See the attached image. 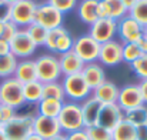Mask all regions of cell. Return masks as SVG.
<instances>
[{
	"instance_id": "ac0fdd59",
	"label": "cell",
	"mask_w": 147,
	"mask_h": 140,
	"mask_svg": "<svg viewBox=\"0 0 147 140\" xmlns=\"http://www.w3.org/2000/svg\"><path fill=\"white\" fill-rule=\"evenodd\" d=\"M13 77L17 79L22 85L37 80V70H36V62H34V59L30 57V59H22V60H19Z\"/></svg>"
},
{
	"instance_id": "7402d4cb",
	"label": "cell",
	"mask_w": 147,
	"mask_h": 140,
	"mask_svg": "<svg viewBox=\"0 0 147 140\" xmlns=\"http://www.w3.org/2000/svg\"><path fill=\"white\" fill-rule=\"evenodd\" d=\"M100 3L103 4L106 17L109 19H113L117 22L129 14V10L123 4V0H100Z\"/></svg>"
},
{
	"instance_id": "f1b7e54d",
	"label": "cell",
	"mask_w": 147,
	"mask_h": 140,
	"mask_svg": "<svg viewBox=\"0 0 147 140\" xmlns=\"http://www.w3.org/2000/svg\"><path fill=\"white\" fill-rule=\"evenodd\" d=\"M129 16L133 17L142 27L147 26V0H139L133 9L129 10Z\"/></svg>"
},
{
	"instance_id": "8fae6325",
	"label": "cell",
	"mask_w": 147,
	"mask_h": 140,
	"mask_svg": "<svg viewBox=\"0 0 147 140\" xmlns=\"http://www.w3.org/2000/svg\"><path fill=\"white\" fill-rule=\"evenodd\" d=\"M89 34L100 45L110 42L117 36V22L109 17L97 19L89 26Z\"/></svg>"
},
{
	"instance_id": "4fadbf2b",
	"label": "cell",
	"mask_w": 147,
	"mask_h": 140,
	"mask_svg": "<svg viewBox=\"0 0 147 140\" xmlns=\"http://www.w3.org/2000/svg\"><path fill=\"white\" fill-rule=\"evenodd\" d=\"M116 103L123 112L143 106L144 101H143V97L140 93L139 85L137 83H129V85H124L123 87H120L119 89V97H117Z\"/></svg>"
},
{
	"instance_id": "f546056e",
	"label": "cell",
	"mask_w": 147,
	"mask_h": 140,
	"mask_svg": "<svg viewBox=\"0 0 147 140\" xmlns=\"http://www.w3.org/2000/svg\"><path fill=\"white\" fill-rule=\"evenodd\" d=\"M26 32L29 33V36L32 37V40L34 42V45L37 47L45 46V42H46V37H47V32L45 27H42L40 24H37L36 22L32 23L30 26L26 27Z\"/></svg>"
},
{
	"instance_id": "8d00e7d4",
	"label": "cell",
	"mask_w": 147,
	"mask_h": 140,
	"mask_svg": "<svg viewBox=\"0 0 147 140\" xmlns=\"http://www.w3.org/2000/svg\"><path fill=\"white\" fill-rule=\"evenodd\" d=\"M17 30H19V27H17L11 20H10V22L3 23V33H1V39H4V40L10 42V40L14 37V34L17 33Z\"/></svg>"
},
{
	"instance_id": "6da1fadb",
	"label": "cell",
	"mask_w": 147,
	"mask_h": 140,
	"mask_svg": "<svg viewBox=\"0 0 147 140\" xmlns=\"http://www.w3.org/2000/svg\"><path fill=\"white\" fill-rule=\"evenodd\" d=\"M37 113H17L11 120L3 123L0 129L7 140H26L33 133V117Z\"/></svg>"
},
{
	"instance_id": "bcb514c9",
	"label": "cell",
	"mask_w": 147,
	"mask_h": 140,
	"mask_svg": "<svg viewBox=\"0 0 147 140\" xmlns=\"http://www.w3.org/2000/svg\"><path fill=\"white\" fill-rule=\"evenodd\" d=\"M26 140H45V139H43V137H40V136H39V135H36V133H32V135H30Z\"/></svg>"
},
{
	"instance_id": "e575fe53",
	"label": "cell",
	"mask_w": 147,
	"mask_h": 140,
	"mask_svg": "<svg viewBox=\"0 0 147 140\" xmlns=\"http://www.w3.org/2000/svg\"><path fill=\"white\" fill-rule=\"evenodd\" d=\"M66 30L64 26H60V27H56V29H51L47 32V37H46V42H45V47L49 50L50 53L54 54V50H56V43L60 37V34Z\"/></svg>"
},
{
	"instance_id": "d4e9b609",
	"label": "cell",
	"mask_w": 147,
	"mask_h": 140,
	"mask_svg": "<svg viewBox=\"0 0 147 140\" xmlns=\"http://www.w3.org/2000/svg\"><path fill=\"white\" fill-rule=\"evenodd\" d=\"M113 140H137V129L127 120H121L113 130Z\"/></svg>"
},
{
	"instance_id": "d6a6232c",
	"label": "cell",
	"mask_w": 147,
	"mask_h": 140,
	"mask_svg": "<svg viewBox=\"0 0 147 140\" xmlns=\"http://www.w3.org/2000/svg\"><path fill=\"white\" fill-rule=\"evenodd\" d=\"M87 136L90 140H113V135H111V130L109 129H104L98 124L94 126H90V127H84Z\"/></svg>"
},
{
	"instance_id": "7bdbcfd3",
	"label": "cell",
	"mask_w": 147,
	"mask_h": 140,
	"mask_svg": "<svg viewBox=\"0 0 147 140\" xmlns=\"http://www.w3.org/2000/svg\"><path fill=\"white\" fill-rule=\"evenodd\" d=\"M137 140H147V124L137 129Z\"/></svg>"
},
{
	"instance_id": "b9f144b4",
	"label": "cell",
	"mask_w": 147,
	"mask_h": 140,
	"mask_svg": "<svg viewBox=\"0 0 147 140\" xmlns=\"http://www.w3.org/2000/svg\"><path fill=\"white\" fill-rule=\"evenodd\" d=\"M10 53V43L4 39L0 37V56L3 54H9Z\"/></svg>"
},
{
	"instance_id": "681fc988",
	"label": "cell",
	"mask_w": 147,
	"mask_h": 140,
	"mask_svg": "<svg viewBox=\"0 0 147 140\" xmlns=\"http://www.w3.org/2000/svg\"><path fill=\"white\" fill-rule=\"evenodd\" d=\"M4 1H7V3H10V4H14V3L20 1V0H4Z\"/></svg>"
},
{
	"instance_id": "5b68a950",
	"label": "cell",
	"mask_w": 147,
	"mask_h": 140,
	"mask_svg": "<svg viewBox=\"0 0 147 140\" xmlns=\"http://www.w3.org/2000/svg\"><path fill=\"white\" fill-rule=\"evenodd\" d=\"M0 104L10 106L16 110L26 104L23 97V85L17 79L7 77L0 80Z\"/></svg>"
},
{
	"instance_id": "83f0119b",
	"label": "cell",
	"mask_w": 147,
	"mask_h": 140,
	"mask_svg": "<svg viewBox=\"0 0 147 140\" xmlns=\"http://www.w3.org/2000/svg\"><path fill=\"white\" fill-rule=\"evenodd\" d=\"M43 99H54L60 101H66V94L61 82H50L43 83Z\"/></svg>"
},
{
	"instance_id": "7c38bea8",
	"label": "cell",
	"mask_w": 147,
	"mask_h": 140,
	"mask_svg": "<svg viewBox=\"0 0 147 140\" xmlns=\"http://www.w3.org/2000/svg\"><path fill=\"white\" fill-rule=\"evenodd\" d=\"M97 62L104 67H114L120 63H123V43L117 39H113L110 42H106L100 45Z\"/></svg>"
},
{
	"instance_id": "e0dca14e",
	"label": "cell",
	"mask_w": 147,
	"mask_h": 140,
	"mask_svg": "<svg viewBox=\"0 0 147 140\" xmlns=\"http://www.w3.org/2000/svg\"><path fill=\"white\" fill-rule=\"evenodd\" d=\"M82 76L84 77L86 83L89 85V87L92 90H94L97 86H100L103 82H106V72L104 67L98 63V62H93V63H86L83 70H82Z\"/></svg>"
},
{
	"instance_id": "603a6c76",
	"label": "cell",
	"mask_w": 147,
	"mask_h": 140,
	"mask_svg": "<svg viewBox=\"0 0 147 140\" xmlns=\"http://www.w3.org/2000/svg\"><path fill=\"white\" fill-rule=\"evenodd\" d=\"M63 101L60 100H54V99H42L37 104H36V113L40 116H46V117H53L57 119L60 110H61Z\"/></svg>"
},
{
	"instance_id": "8992f818",
	"label": "cell",
	"mask_w": 147,
	"mask_h": 140,
	"mask_svg": "<svg viewBox=\"0 0 147 140\" xmlns=\"http://www.w3.org/2000/svg\"><path fill=\"white\" fill-rule=\"evenodd\" d=\"M36 0H20L11 6V22L19 29H26L36 19Z\"/></svg>"
},
{
	"instance_id": "f6af8a7d",
	"label": "cell",
	"mask_w": 147,
	"mask_h": 140,
	"mask_svg": "<svg viewBox=\"0 0 147 140\" xmlns=\"http://www.w3.org/2000/svg\"><path fill=\"white\" fill-rule=\"evenodd\" d=\"M139 0H123V4L126 6V9L127 10H130V9H133L134 7V4L137 3Z\"/></svg>"
},
{
	"instance_id": "1f68e13d",
	"label": "cell",
	"mask_w": 147,
	"mask_h": 140,
	"mask_svg": "<svg viewBox=\"0 0 147 140\" xmlns=\"http://www.w3.org/2000/svg\"><path fill=\"white\" fill-rule=\"evenodd\" d=\"M142 56H143V51L137 46V43H123V62L124 63L131 64Z\"/></svg>"
},
{
	"instance_id": "cb8c5ba5",
	"label": "cell",
	"mask_w": 147,
	"mask_h": 140,
	"mask_svg": "<svg viewBox=\"0 0 147 140\" xmlns=\"http://www.w3.org/2000/svg\"><path fill=\"white\" fill-rule=\"evenodd\" d=\"M23 97L26 104H37L43 99V83L39 80L23 85Z\"/></svg>"
},
{
	"instance_id": "ee69618b",
	"label": "cell",
	"mask_w": 147,
	"mask_h": 140,
	"mask_svg": "<svg viewBox=\"0 0 147 140\" xmlns=\"http://www.w3.org/2000/svg\"><path fill=\"white\" fill-rule=\"evenodd\" d=\"M137 46L140 47V50L143 51V54H147V39L146 37L140 39V40L137 42Z\"/></svg>"
},
{
	"instance_id": "ab89813d",
	"label": "cell",
	"mask_w": 147,
	"mask_h": 140,
	"mask_svg": "<svg viewBox=\"0 0 147 140\" xmlns=\"http://www.w3.org/2000/svg\"><path fill=\"white\" fill-rule=\"evenodd\" d=\"M66 140H90L86 130L82 129V130H77V132H71V133H67L66 135Z\"/></svg>"
},
{
	"instance_id": "7dc6e473",
	"label": "cell",
	"mask_w": 147,
	"mask_h": 140,
	"mask_svg": "<svg viewBox=\"0 0 147 140\" xmlns=\"http://www.w3.org/2000/svg\"><path fill=\"white\" fill-rule=\"evenodd\" d=\"M49 140H66V135L64 133H60V135H57V136H54V137H51Z\"/></svg>"
},
{
	"instance_id": "9a60e30c",
	"label": "cell",
	"mask_w": 147,
	"mask_h": 140,
	"mask_svg": "<svg viewBox=\"0 0 147 140\" xmlns=\"http://www.w3.org/2000/svg\"><path fill=\"white\" fill-rule=\"evenodd\" d=\"M124 119V112L117 106V103H111V104H103L98 113V119H97V124L113 130L121 120Z\"/></svg>"
},
{
	"instance_id": "f35d334b",
	"label": "cell",
	"mask_w": 147,
	"mask_h": 140,
	"mask_svg": "<svg viewBox=\"0 0 147 140\" xmlns=\"http://www.w3.org/2000/svg\"><path fill=\"white\" fill-rule=\"evenodd\" d=\"M0 113H1V119H3V123L11 120L16 114H17V110L10 107V106H4V104H0Z\"/></svg>"
},
{
	"instance_id": "c3c4849f",
	"label": "cell",
	"mask_w": 147,
	"mask_h": 140,
	"mask_svg": "<svg viewBox=\"0 0 147 140\" xmlns=\"http://www.w3.org/2000/svg\"><path fill=\"white\" fill-rule=\"evenodd\" d=\"M0 140H7V137H6V135H4V132L0 129Z\"/></svg>"
},
{
	"instance_id": "ba28073f",
	"label": "cell",
	"mask_w": 147,
	"mask_h": 140,
	"mask_svg": "<svg viewBox=\"0 0 147 140\" xmlns=\"http://www.w3.org/2000/svg\"><path fill=\"white\" fill-rule=\"evenodd\" d=\"M9 43H10V53L19 60L30 59L37 49L29 33L26 32V29H19L14 37Z\"/></svg>"
},
{
	"instance_id": "277c9868",
	"label": "cell",
	"mask_w": 147,
	"mask_h": 140,
	"mask_svg": "<svg viewBox=\"0 0 147 140\" xmlns=\"http://www.w3.org/2000/svg\"><path fill=\"white\" fill-rule=\"evenodd\" d=\"M60 82H61L63 89H64L66 100H69V101L82 103L83 100H86L87 97L92 96V89L86 83V80L82 76V73L63 76Z\"/></svg>"
},
{
	"instance_id": "836d02e7",
	"label": "cell",
	"mask_w": 147,
	"mask_h": 140,
	"mask_svg": "<svg viewBox=\"0 0 147 140\" xmlns=\"http://www.w3.org/2000/svg\"><path fill=\"white\" fill-rule=\"evenodd\" d=\"M46 1L63 14L76 10L77 3H79V0H46Z\"/></svg>"
},
{
	"instance_id": "4316f807",
	"label": "cell",
	"mask_w": 147,
	"mask_h": 140,
	"mask_svg": "<svg viewBox=\"0 0 147 140\" xmlns=\"http://www.w3.org/2000/svg\"><path fill=\"white\" fill-rule=\"evenodd\" d=\"M17 63H19V59H16L11 53L0 56V79L3 80L7 77H13Z\"/></svg>"
},
{
	"instance_id": "9c48e42d",
	"label": "cell",
	"mask_w": 147,
	"mask_h": 140,
	"mask_svg": "<svg viewBox=\"0 0 147 140\" xmlns=\"http://www.w3.org/2000/svg\"><path fill=\"white\" fill-rule=\"evenodd\" d=\"M73 51L86 63L97 62L98 53H100V43H97L89 33L79 36L74 39L73 43Z\"/></svg>"
},
{
	"instance_id": "ffe728a7",
	"label": "cell",
	"mask_w": 147,
	"mask_h": 140,
	"mask_svg": "<svg viewBox=\"0 0 147 140\" xmlns=\"http://www.w3.org/2000/svg\"><path fill=\"white\" fill-rule=\"evenodd\" d=\"M101 106L103 104L98 101L97 99H94L93 96L87 97L86 100H83L80 103L82 114H83V120H84V127H90V126L97 124L98 113H100Z\"/></svg>"
},
{
	"instance_id": "7a4b0ae2",
	"label": "cell",
	"mask_w": 147,
	"mask_h": 140,
	"mask_svg": "<svg viewBox=\"0 0 147 140\" xmlns=\"http://www.w3.org/2000/svg\"><path fill=\"white\" fill-rule=\"evenodd\" d=\"M57 122L60 124L61 133L64 135L84 129V120H83L80 103L69 101V100L63 101L61 110L57 116Z\"/></svg>"
},
{
	"instance_id": "5bb4252c",
	"label": "cell",
	"mask_w": 147,
	"mask_h": 140,
	"mask_svg": "<svg viewBox=\"0 0 147 140\" xmlns=\"http://www.w3.org/2000/svg\"><path fill=\"white\" fill-rule=\"evenodd\" d=\"M33 133L39 135L45 140H49L54 136H57V135H60L61 129H60L57 119L36 114L33 117Z\"/></svg>"
},
{
	"instance_id": "d590c367",
	"label": "cell",
	"mask_w": 147,
	"mask_h": 140,
	"mask_svg": "<svg viewBox=\"0 0 147 140\" xmlns=\"http://www.w3.org/2000/svg\"><path fill=\"white\" fill-rule=\"evenodd\" d=\"M130 67H131V70L134 72V74L140 80H146L147 79V54H143L136 62H133L130 64Z\"/></svg>"
},
{
	"instance_id": "2e32d148",
	"label": "cell",
	"mask_w": 147,
	"mask_h": 140,
	"mask_svg": "<svg viewBox=\"0 0 147 140\" xmlns=\"http://www.w3.org/2000/svg\"><path fill=\"white\" fill-rule=\"evenodd\" d=\"M57 57H59V64H60V70H61L63 76L82 73V70L84 67V62L73 50H69L63 54H59Z\"/></svg>"
},
{
	"instance_id": "d6986e66",
	"label": "cell",
	"mask_w": 147,
	"mask_h": 140,
	"mask_svg": "<svg viewBox=\"0 0 147 140\" xmlns=\"http://www.w3.org/2000/svg\"><path fill=\"white\" fill-rule=\"evenodd\" d=\"M119 86L110 80L103 82L100 86H97L94 90H92V96L97 99L101 104H111L117 101L119 97Z\"/></svg>"
},
{
	"instance_id": "3957f363",
	"label": "cell",
	"mask_w": 147,
	"mask_h": 140,
	"mask_svg": "<svg viewBox=\"0 0 147 140\" xmlns=\"http://www.w3.org/2000/svg\"><path fill=\"white\" fill-rule=\"evenodd\" d=\"M36 62V70H37V80L40 83H50V82H59L61 80L63 74L59 64V57L53 53H43Z\"/></svg>"
},
{
	"instance_id": "74e56055",
	"label": "cell",
	"mask_w": 147,
	"mask_h": 140,
	"mask_svg": "<svg viewBox=\"0 0 147 140\" xmlns=\"http://www.w3.org/2000/svg\"><path fill=\"white\" fill-rule=\"evenodd\" d=\"M11 6L13 4L0 0V23H6L11 20Z\"/></svg>"
},
{
	"instance_id": "f907efd6",
	"label": "cell",
	"mask_w": 147,
	"mask_h": 140,
	"mask_svg": "<svg viewBox=\"0 0 147 140\" xmlns=\"http://www.w3.org/2000/svg\"><path fill=\"white\" fill-rule=\"evenodd\" d=\"M1 33H3V23H0V37H1Z\"/></svg>"
},
{
	"instance_id": "52a82bcc",
	"label": "cell",
	"mask_w": 147,
	"mask_h": 140,
	"mask_svg": "<svg viewBox=\"0 0 147 140\" xmlns=\"http://www.w3.org/2000/svg\"><path fill=\"white\" fill-rule=\"evenodd\" d=\"M34 22L37 24H40L42 27H45L46 30H51V29H56V27L63 26L64 14L60 13L53 6H50L49 3L45 0L43 3H37Z\"/></svg>"
},
{
	"instance_id": "816d5d0a",
	"label": "cell",
	"mask_w": 147,
	"mask_h": 140,
	"mask_svg": "<svg viewBox=\"0 0 147 140\" xmlns=\"http://www.w3.org/2000/svg\"><path fill=\"white\" fill-rule=\"evenodd\" d=\"M144 37H146V39H147V26H146V27H144Z\"/></svg>"
},
{
	"instance_id": "f5cc1de1",
	"label": "cell",
	"mask_w": 147,
	"mask_h": 140,
	"mask_svg": "<svg viewBox=\"0 0 147 140\" xmlns=\"http://www.w3.org/2000/svg\"><path fill=\"white\" fill-rule=\"evenodd\" d=\"M3 124V119H1V113H0V126Z\"/></svg>"
},
{
	"instance_id": "30bf717a",
	"label": "cell",
	"mask_w": 147,
	"mask_h": 140,
	"mask_svg": "<svg viewBox=\"0 0 147 140\" xmlns=\"http://www.w3.org/2000/svg\"><path fill=\"white\" fill-rule=\"evenodd\" d=\"M117 36L121 43H137L144 37V27L127 14L117 20Z\"/></svg>"
},
{
	"instance_id": "4dcf8cb0",
	"label": "cell",
	"mask_w": 147,
	"mask_h": 140,
	"mask_svg": "<svg viewBox=\"0 0 147 140\" xmlns=\"http://www.w3.org/2000/svg\"><path fill=\"white\" fill-rule=\"evenodd\" d=\"M73 43H74V39L71 37L70 32L66 29V30L60 34V37H59V40H57V43H56L54 54L59 56V54H63V53H66V51H69V50H73Z\"/></svg>"
},
{
	"instance_id": "60d3db41",
	"label": "cell",
	"mask_w": 147,
	"mask_h": 140,
	"mask_svg": "<svg viewBox=\"0 0 147 140\" xmlns=\"http://www.w3.org/2000/svg\"><path fill=\"white\" fill-rule=\"evenodd\" d=\"M139 89H140V93H142V97H143V101L147 106V79L146 80H140L139 83Z\"/></svg>"
},
{
	"instance_id": "484cf974",
	"label": "cell",
	"mask_w": 147,
	"mask_h": 140,
	"mask_svg": "<svg viewBox=\"0 0 147 140\" xmlns=\"http://www.w3.org/2000/svg\"><path fill=\"white\" fill-rule=\"evenodd\" d=\"M124 120H127L130 124H133L136 129L147 124V106H139L136 109L124 112Z\"/></svg>"
},
{
	"instance_id": "44dd1931",
	"label": "cell",
	"mask_w": 147,
	"mask_h": 140,
	"mask_svg": "<svg viewBox=\"0 0 147 140\" xmlns=\"http://www.w3.org/2000/svg\"><path fill=\"white\" fill-rule=\"evenodd\" d=\"M97 4L98 0H79L76 13L77 17L87 26L93 24L97 20Z\"/></svg>"
}]
</instances>
